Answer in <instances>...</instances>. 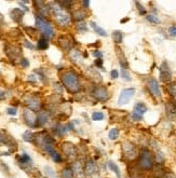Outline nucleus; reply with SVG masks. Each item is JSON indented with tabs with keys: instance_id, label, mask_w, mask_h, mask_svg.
<instances>
[{
	"instance_id": "f704fd0d",
	"label": "nucleus",
	"mask_w": 176,
	"mask_h": 178,
	"mask_svg": "<svg viewBox=\"0 0 176 178\" xmlns=\"http://www.w3.org/2000/svg\"><path fill=\"white\" fill-rule=\"evenodd\" d=\"M146 20L151 24H159L160 23V18L155 14H147L146 15Z\"/></svg>"
},
{
	"instance_id": "603ef678",
	"label": "nucleus",
	"mask_w": 176,
	"mask_h": 178,
	"mask_svg": "<svg viewBox=\"0 0 176 178\" xmlns=\"http://www.w3.org/2000/svg\"><path fill=\"white\" fill-rule=\"evenodd\" d=\"M136 6L138 7V10H139V14H141V15L146 14V10H145V9H143V7H141L139 2H136Z\"/></svg>"
},
{
	"instance_id": "f8f14e48",
	"label": "nucleus",
	"mask_w": 176,
	"mask_h": 178,
	"mask_svg": "<svg viewBox=\"0 0 176 178\" xmlns=\"http://www.w3.org/2000/svg\"><path fill=\"white\" fill-rule=\"evenodd\" d=\"M23 120L29 128H36L37 124V117L34 111L29 110V109H25L23 112Z\"/></svg>"
},
{
	"instance_id": "a211bd4d",
	"label": "nucleus",
	"mask_w": 176,
	"mask_h": 178,
	"mask_svg": "<svg viewBox=\"0 0 176 178\" xmlns=\"http://www.w3.org/2000/svg\"><path fill=\"white\" fill-rule=\"evenodd\" d=\"M58 44H60L61 48L64 51H70L71 46H73L71 40L67 36H61L60 38H58Z\"/></svg>"
},
{
	"instance_id": "20e7f679",
	"label": "nucleus",
	"mask_w": 176,
	"mask_h": 178,
	"mask_svg": "<svg viewBox=\"0 0 176 178\" xmlns=\"http://www.w3.org/2000/svg\"><path fill=\"white\" fill-rule=\"evenodd\" d=\"M36 26L40 32H42V37H44L46 39H51L55 35L52 25L46 21V18H41L39 14H36Z\"/></svg>"
},
{
	"instance_id": "bb28decb",
	"label": "nucleus",
	"mask_w": 176,
	"mask_h": 178,
	"mask_svg": "<svg viewBox=\"0 0 176 178\" xmlns=\"http://www.w3.org/2000/svg\"><path fill=\"white\" fill-rule=\"evenodd\" d=\"M37 48L41 51L46 50V49L49 48V41H48V39H46L44 37H41V38L38 40V42H37Z\"/></svg>"
},
{
	"instance_id": "de8ad7c7",
	"label": "nucleus",
	"mask_w": 176,
	"mask_h": 178,
	"mask_svg": "<svg viewBox=\"0 0 176 178\" xmlns=\"http://www.w3.org/2000/svg\"><path fill=\"white\" fill-rule=\"evenodd\" d=\"M92 55L94 57H97V58H102L103 57V52L102 51H99V50H95L92 52Z\"/></svg>"
},
{
	"instance_id": "9b49d317",
	"label": "nucleus",
	"mask_w": 176,
	"mask_h": 178,
	"mask_svg": "<svg viewBox=\"0 0 176 178\" xmlns=\"http://www.w3.org/2000/svg\"><path fill=\"white\" fill-rule=\"evenodd\" d=\"M25 105L28 107L29 110L32 111H40V108H41V102L38 97L36 96H28L26 97L25 100Z\"/></svg>"
},
{
	"instance_id": "b1692460",
	"label": "nucleus",
	"mask_w": 176,
	"mask_h": 178,
	"mask_svg": "<svg viewBox=\"0 0 176 178\" xmlns=\"http://www.w3.org/2000/svg\"><path fill=\"white\" fill-rule=\"evenodd\" d=\"M107 166H108V168H109L110 171L113 172L115 174L117 175V177L118 178H121L122 176H121V172H120V168L118 167V165H117L113 161H108L107 162Z\"/></svg>"
},
{
	"instance_id": "a19ab883",
	"label": "nucleus",
	"mask_w": 176,
	"mask_h": 178,
	"mask_svg": "<svg viewBox=\"0 0 176 178\" xmlns=\"http://www.w3.org/2000/svg\"><path fill=\"white\" fill-rule=\"evenodd\" d=\"M20 64H21V66L23 68H28L29 67V61L27 60V58H25V57L21 58V61H20Z\"/></svg>"
},
{
	"instance_id": "cd10ccee",
	"label": "nucleus",
	"mask_w": 176,
	"mask_h": 178,
	"mask_svg": "<svg viewBox=\"0 0 176 178\" xmlns=\"http://www.w3.org/2000/svg\"><path fill=\"white\" fill-rule=\"evenodd\" d=\"M61 176H62V178H74L75 173L71 167H65L62 170Z\"/></svg>"
},
{
	"instance_id": "ddd939ff",
	"label": "nucleus",
	"mask_w": 176,
	"mask_h": 178,
	"mask_svg": "<svg viewBox=\"0 0 176 178\" xmlns=\"http://www.w3.org/2000/svg\"><path fill=\"white\" fill-rule=\"evenodd\" d=\"M62 150H63L64 154L67 159H75L77 156V149L71 142H64L63 146H62Z\"/></svg>"
},
{
	"instance_id": "1a4fd4ad",
	"label": "nucleus",
	"mask_w": 176,
	"mask_h": 178,
	"mask_svg": "<svg viewBox=\"0 0 176 178\" xmlns=\"http://www.w3.org/2000/svg\"><path fill=\"white\" fill-rule=\"evenodd\" d=\"M147 89L149 90V92L152 96L156 98H160L161 97V91H160V86H159L158 81L155 78H149L147 80Z\"/></svg>"
},
{
	"instance_id": "c03bdc74",
	"label": "nucleus",
	"mask_w": 176,
	"mask_h": 178,
	"mask_svg": "<svg viewBox=\"0 0 176 178\" xmlns=\"http://www.w3.org/2000/svg\"><path fill=\"white\" fill-rule=\"evenodd\" d=\"M169 34L171 37L176 38V26H171L169 28Z\"/></svg>"
},
{
	"instance_id": "2f4dec72",
	"label": "nucleus",
	"mask_w": 176,
	"mask_h": 178,
	"mask_svg": "<svg viewBox=\"0 0 176 178\" xmlns=\"http://www.w3.org/2000/svg\"><path fill=\"white\" fill-rule=\"evenodd\" d=\"M168 91H169V93L171 94V96H172V98L174 100V102H175V104H176V82L175 83H171V84H169V86H168Z\"/></svg>"
},
{
	"instance_id": "5701e85b",
	"label": "nucleus",
	"mask_w": 176,
	"mask_h": 178,
	"mask_svg": "<svg viewBox=\"0 0 176 178\" xmlns=\"http://www.w3.org/2000/svg\"><path fill=\"white\" fill-rule=\"evenodd\" d=\"M68 128V126H66V125L56 124V126L53 128V131H54V133H55V135L64 136L67 132H68V130H69V128Z\"/></svg>"
},
{
	"instance_id": "4468645a",
	"label": "nucleus",
	"mask_w": 176,
	"mask_h": 178,
	"mask_svg": "<svg viewBox=\"0 0 176 178\" xmlns=\"http://www.w3.org/2000/svg\"><path fill=\"white\" fill-rule=\"evenodd\" d=\"M83 170H84V174L87 176H94V175L97 174V166L92 160H89L85 162Z\"/></svg>"
},
{
	"instance_id": "09e8293b",
	"label": "nucleus",
	"mask_w": 176,
	"mask_h": 178,
	"mask_svg": "<svg viewBox=\"0 0 176 178\" xmlns=\"http://www.w3.org/2000/svg\"><path fill=\"white\" fill-rule=\"evenodd\" d=\"M94 64H95V66H97L99 68H102V69H104V67H103V60H102V58H97V60L94 62Z\"/></svg>"
},
{
	"instance_id": "49530a36",
	"label": "nucleus",
	"mask_w": 176,
	"mask_h": 178,
	"mask_svg": "<svg viewBox=\"0 0 176 178\" xmlns=\"http://www.w3.org/2000/svg\"><path fill=\"white\" fill-rule=\"evenodd\" d=\"M110 77H111V79H118V77H119V72H118V70L117 69H113V70L110 71Z\"/></svg>"
},
{
	"instance_id": "a18cd8bd",
	"label": "nucleus",
	"mask_w": 176,
	"mask_h": 178,
	"mask_svg": "<svg viewBox=\"0 0 176 178\" xmlns=\"http://www.w3.org/2000/svg\"><path fill=\"white\" fill-rule=\"evenodd\" d=\"M162 178H176V176L173 174L172 172H164L162 175Z\"/></svg>"
},
{
	"instance_id": "f03ea898",
	"label": "nucleus",
	"mask_w": 176,
	"mask_h": 178,
	"mask_svg": "<svg viewBox=\"0 0 176 178\" xmlns=\"http://www.w3.org/2000/svg\"><path fill=\"white\" fill-rule=\"evenodd\" d=\"M49 9L52 12V14L55 18V21L60 26L62 27H67L70 24L71 18L70 14L67 12L66 10H64L63 8H61L57 2H50L49 4Z\"/></svg>"
},
{
	"instance_id": "423d86ee",
	"label": "nucleus",
	"mask_w": 176,
	"mask_h": 178,
	"mask_svg": "<svg viewBox=\"0 0 176 178\" xmlns=\"http://www.w3.org/2000/svg\"><path fill=\"white\" fill-rule=\"evenodd\" d=\"M135 95V89L134 88H127V89H123L121 92H120L119 98H118V105L120 106H123V105H127L132 97Z\"/></svg>"
},
{
	"instance_id": "0eeeda50",
	"label": "nucleus",
	"mask_w": 176,
	"mask_h": 178,
	"mask_svg": "<svg viewBox=\"0 0 176 178\" xmlns=\"http://www.w3.org/2000/svg\"><path fill=\"white\" fill-rule=\"evenodd\" d=\"M147 110H148L147 106H146L144 103L135 104L133 112L131 114V118H132V120H134V121H141L142 119H143V116H144V114H146V112H147Z\"/></svg>"
},
{
	"instance_id": "412c9836",
	"label": "nucleus",
	"mask_w": 176,
	"mask_h": 178,
	"mask_svg": "<svg viewBox=\"0 0 176 178\" xmlns=\"http://www.w3.org/2000/svg\"><path fill=\"white\" fill-rule=\"evenodd\" d=\"M73 16H74L75 21L81 22L88 16V13H87V11L83 10V9H79V10H76L74 13H73Z\"/></svg>"
},
{
	"instance_id": "4d7b16f0",
	"label": "nucleus",
	"mask_w": 176,
	"mask_h": 178,
	"mask_svg": "<svg viewBox=\"0 0 176 178\" xmlns=\"http://www.w3.org/2000/svg\"><path fill=\"white\" fill-rule=\"evenodd\" d=\"M129 20H130L129 18H123V20H121V23H125V22H127Z\"/></svg>"
},
{
	"instance_id": "c756f323",
	"label": "nucleus",
	"mask_w": 176,
	"mask_h": 178,
	"mask_svg": "<svg viewBox=\"0 0 176 178\" xmlns=\"http://www.w3.org/2000/svg\"><path fill=\"white\" fill-rule=\"evenodd\" d=\"M50 157H51V159H52L55 163H62V161H63V159H62V156H61L60 153L57 152L56 150H54V151H52V152L49 154Z\"/></svg>"
},
{
	"instance_id": "3c124183",
	"label": "nucleus",
	"mask_w": 176,
	"mask_h": 178,
	"mask_svg": "<svg viewBox=\"0 0 176 178\" xmlns=\"http://www.w3.org/2000/svg\"><path fill=\"white\" fill-rule=\"evenodd\" d=\"M27 80H28L29 82H32V83H36V82H37V78H36L35 75H29Z\"/></svg>"
},
{
	"instance_id": "a878e982",
	"label": "nucleus",
	"mask_w": 176,
	"mask_h": 178,
	"mask_svg": "<svg viewBox=\"0 0 176 178\" xmlns=\"http://www.w3.org/2000/svg\"><path fill=\"white\" fill-rule=\"evenodd\" d=\"M90 25H91V27L93 28V30H94L97 35L102 36V37H107V32H106L105 29H103L102 27H99L95 22H91V24H90Z\"/></svg>"
},
{
	"instance_id": "4c0bfd02",
	"label": "nucleus",
	"mask_w": 176,
	"mask_h": 178,
	"mask_svg": "<svg viewBox=\"0 0 176 178\" xmlns=\"http://www.w3.org/2000/svg\"><path fill=\"white\" fill-rule=\"evenodd\" d=\"M130 176L131 178H145L144 175L141 173V171H137V170H135V171L130 170Z\"/></svg>"
},
{
	"instance_id": "6e6d98bb",
	"label": "nucleus",
	"mask_w": 176,
	"mask_h": 178,
	"mask_svg": "<svg viewBox=\"0 0 176 178\" xmlns=\"http://www.w3.org/2000/svg\"><path fill=\"white\" fill-rule=\"evenodd\" d=\"M4 96V93L2 92V91H1V90H0V98H2V97Z\"/></svg>"
},
{
	"instance_id": "aec40b11",
	"label": "nucleus",
	"mask_w": 176,
	"mask_h": 178,
	"mask_svg": "<svg viewBox=\"0 0 176 178\" xmlns=\"http://www.w3.org/2000/svg\"><path fill=\"white\" fill-rule=\"evenodd\" d=\"M69 56H70L71 61L75 62L76 64H80L81 62H82V55L76 49H73V50L69 51Z\"/></svg>"
},
{
	"instance_id": "4be33fe9",
	"label": "nucleus",
	"mask_w": 176,
	"mask_h": 178,
	"mask_svg": "<svg viewBox=\"0 0 176 178\" xmlns=\"http://www.w3.org/2000/svg\"><path fill=\"white\" fill-rule=\"evenodd\" d=\"M117 54H118V60H119V64L121 65L122 69H125V68L129 67L127 61V58H125V56H124V54H123V52H122V50H121V49H118V52H117Z\"/></svg>"
},
{
	"instance_id": "9d476101",
	"label": "nucleus",
	"mask_w": 176,
	"mask_h": 178,
	"mask_svg": "<svg viewBox=\"0 0 176 178\" xmlns=\"http://www.w3.org/2000/svg\"><path fill=\"white\" fill-rule=\"evenodd\" d=\"M160 79L164 83L170 82L172 79V71H171V68L166 62H163L160 66Z\"/></svg>"
},
{
	"instance_id": "dca6fc26",
	"label": "nucleus",
	"mask_w": 176,
	"mask_h": 178,
	"mask_svg": "<svg viewBox=\"0 0 176 178\" xmlns=\"http://www.w3.org/2000/svg\"><path fill=\"white\" fill-rule=\"evenodd\" d=\"M18 164H20V166L23 168H26L28 167V166H32V158L29 157V154H27L26 152H23L18 157Z\"/></svg>"
},
{
	"instance_id": "ea45409f",
	"label": "nucleus",
	"mask_w": 176,
	"mask_h": 178,
	"mask_svg": "<svg viewBox=\"0 0 176 178\" xmlns=\"http://www.w3.org/2000/svg\"><path fill=\"white\" fill-rule=\"evenodd\" d=\"M76 27H77V29L79 30V32H88V27H87V25H85V23H78L77 25H76Z\"/></svg>"
},
{
	"instance_id": "473e14b6",
	"label": "nucleus",
	"mask_w": 176,
	"mask_h": 178,
	"mask_svg": "<svg viewBox=\"0 0 176 178\" xmlns=\"http://www.w3.org/2000/svg\"><path fill=\"white\" fill-rule=\"evenodd\" d=\"M105 118V114H103L102 111H95L92 114V120L93 121H102Z\"/></svg>"
},
{
	"instance_id": "f257e3e1",
	"label": "nucleus",
	"mask_w": 176,
	"mask_h": 178,
	"mask_svg": "<svg viewBox=\"0 0 176 178\" xmlns=\"http://www.w3.org/2000/svg\"><path fill=\"white\" fill-rule=\"evenodd\" d=\"M61 80L63 82V85L66 88L68 92L75 94V93H78L81 90L80 80H79V77L75 71H65L61 77Z\"/></svg>"
},
{
	"instance_id": "2eb2a0df",
	"label": "nucleus",
	"mask_w": 176,
	"mask_h": 178,
	"mask_svg": "<svg viewBox=\"0 0 176 178\" xmlns=\"http://www.w3.org/2000/svg\"><path fill=\"white\" fill-rule=\"evenodd\" d=\"M6 54L10 60H16L20 55H21V49L14 46H6Z\"/></svg>"
},
{
	"instance_id": "79ce46f5",
	"label": "nucleus",
	"mask_w": 176,
	"mask_h": 178,
	"mask_svg": "<svg viewBox=\"0 0 176 178\" xmlns=\"http://www.w3.org/2000/svg\"><path fill=\"white\" fill-rule=\"evenodd\" d=\"M7 114H10V116H16L18 114V109L16 108H13V107H10L7 109Z\"/></svg>"
},
{
	"instance_id": "58836bf2",
	"label": "nucleus",
	"mask_w": 176,
	"mask_h": 178,
	"mask_svg": "<svg viewBox=\"0 0 176 178\" xmlns=\"http://www.w3.org/2000/svg\"><path fill=\"white\" fill-rule=\"evenodd\" d=\"M121 76H122V78H123L125 81H131V80H132L130 72H129L127 69H122V70H121Z\"/></svg>"
},
{
	"instance_id": "5fc2aeb1",
	"label": "nucleus",
	"mask_w": 176,
	"mask_h": 178,
	"mask_svg": "<svg viewBox=\"0 0 176 178\" xmlns=\"http://www.w3.org/2000/svg\"><path fill=\"white\" fill-rule=\"evenodd\" d=\"M4 23V15L0 13V25H2Z\"/></svg>"
},
{
	"instance_id": "c9c22d12",
	"label": "nucleus",
	"mask_w": 176,
	"mask_h": 178,
	"mask_svg": "<svg viewBox=\"0 0 176 178\" xmlns=\"http://www.w3.org/2000/svg\"><path fill=\"white\" fill-rule=\"evenodd\" d=\"M44 172H46V175L49 178H57L56 173L54 172V170H53L52 167H50V166H44Z\"/></svg>"
},
{
	"instance_id": "8fccbe9b",
	"label": "nucleus",
	"mask_w": 176,
	"mask_h": 178,
	"mask_svg": "<svg viewBox=\"0 0 176 178\" xmlns=\"http://www.w3.org/2000/svg\"><path fill=\"white\" fill-rule=\"evenodd\" d=\"M23 44H24V46H26V48L30 49V50H32V49H34V46H32V42H29L28 40H24Z\"/></svg>"
},
{
	"instance_id": "37998d69",
	"label": "nucleus",
	"mask_w": 176,
	"mask_h": 178,
	"mask_svg": "<svg viewBox=\"0 0 176 178\" xmlns=\"http://www.w3.org/2000/svg\"><path fill=\"white\" fill-rule=\"evenodd\" d=\"M54 90H55V92H57V94L63 93V88H62L60 83H54Z\"/></svg>"
},
{
	"instance_id": "f3484780",
	"label": "nucleus",
	"mask_w": 176,
	"mask_h": 178,
	"mask_svg": "<svg viewBox=\"0 0 176 178\" xmlns=\"http://www.w3.org/2000/svg\"><path fill=\"white\" fill-rule=\"evenodd\" d=\"M49 112L48 111H40L37 116V124L36 126H43L46 125L49 121Z\"/></svg>"
},
{
	"instance_id": "39448f33",
	"label": "nucleus",
	"mask_w": 176,
	"mask_h": 178,
	"mask_svg": "<svg viewBox=\"0 0 176 178\" xmlns=\"http://www.w3.org/2000/svg\"><path fill=\"white\" fill-rule=\"evenodd\" d=\"M122 153L127 161H133L139 156L135 145L130 142H124L122 144Z\"/></svg>"
},
{
	"instance_id": "c85d7f7f",
	"label": "nucleus",
	"mask_w": 176,
	"mask_h": 178,
	"mask_svg": "<svg viewBox=\"0 0 176 178\" xmlns=\"http://www.w3.org/2000/svg\"><path fill=\"white\" fill-rule=\"evenodd\" d=\"M113 39L116 43H121L123 41V34L120 30H115L113 32Z\"/></svg>"
},
{
	"instance_id": "393cba45",
	"label": "nucleus",
	"mask_w": 176,
	"mask_h": 178,
	"mask_svg": "<svg viewBox=\"0 0 176 178\" xmlns=\"http://www.w3.org/2000/svg\"><path fill=\"white\" fill-rule=\"evenodd\" d=\"M166 111L169 117L173 120H176V105L175 104H168L166 105Z\"/></svg>"
},
{
	"instance_id": "e433bc0d",
	"label": "nucleus",
	"mask_w": 176,
	"mask_h": 178,
	"mask_svg": "<svg viewBox=\"0 0 176 178\" xmlns=\"http://www.w3.org/2000/svg\"><path fill=\"white\" fill-rule=\"evenodd\" d=\"M57 4L65 10V9H69L74 4V1H57Z\"/></svg>"
},
{
	"instance_id": "7c9ffc66",
	"label": "nucleus",
	"mask_w": 176,
	"mask_h": 178,
	"mask_svg": "<svg viewBox=\"0 0 176 178\" xmlns=\"http://www.w3.org/2000/svg\"><path fill=\"white\" fill-rule=\"evenodd\" d=\"M34 139H35V134H32L30 131H26V132L23 134V140L26 142H34Z\"/></svg>"
},
{
	"instance_id": "72a5a7b5",
	"label": "nucleus",
	"mask_w": 176,
	"mask_h": 178,
	"mask_svg": "<svg viewBox=\"0 0 176 178\" xmlns=\"http://www.w3.org/2000/svg\"><path fill=\"white\" fill-rule=\"evenodd\" d=\"M119 137V131H118V128H111L108 133V138L110 140H116L117 138Z\"/></svg>"
},
{
	"instance_id": "6e6552de",
	"label": "nucleus",
	"mask_w": 176,
	"mask_h": 178,
	"mask_svg": "<svg viewBox=\"0 0 176 178\" xmlns=\"http://www.w3.org/2000/svg\"><path fill=\"white\" fill-rule=\"evenodd\" d=\"M92 95L95 100H99V102H106L109 98V93H108V91H107L105 86L103 85L95 86L92 91Z\"/></svg>"
},
{
	"instance_id": "864d4df0",
	"label": "nucleus",
	"mask_w": 176,
	"mask_h": 178,
	"mask_svg": "<svg viewBox=\"0 0 176 178\" xmlns=\"http://www.w3.org/2000/svg\"><path fill=\"white\" fill-rule=\"evenodd\" d=\"M82 6L84 7V9H88V8L90 7V1H88V0H84V1H82Z\"/></svg>"
},
{
	"instance_id": "6ab92c4d",
	"label": "nucleus",
	"mask_w": 176,
	"mask_h": 178,
	"mask_svg": "<svg viewBox=\"0 0 176 178\" xmlns=\"http://www.w3.org/2000/svg\"><path fill=\"white\" fill-rule=\"evenodd\" d=\"M10 15L13 21L16 22V23H20L22 21L23 16H24V11L20 9V8H16V9H13V10L11 11Z\"/></svg>"
},
{
	"instance_id": "7ed1b4c3",
	"label": "nucleus",
	"mask_w": 176,
	"mask_h": 178,
	"mask_svg": "<svg viewBox=\"0 0 176 178\" xmlns=\"http://www.w3.org/2000/svg\"><path fill=\"white\" fill-rule=\"evenodd\" d=\"M155 165V161H153V156L150 150L147 148H144L142 150L139 156H138L137 166L141 171H151Z\"/></svg>"
}]
</instances>
